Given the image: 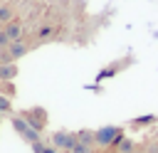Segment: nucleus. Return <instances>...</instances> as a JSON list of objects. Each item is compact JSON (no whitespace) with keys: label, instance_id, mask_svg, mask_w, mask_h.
Instances as JSON below:
<instances>
[{"label":"nucleus","instance_id":"2","mask_svg":"<svg viewBox=\"0 0 158 153\" xmlns=\"http://www.w3.org/2000/svg\"><path fill=\"white\" fill-rule=\"evenodd\" d=\"M20 116H22V118H25V121H27V123L35 128V131H40V133H42V131L47 128V123H49V114H47L42 106L22 109V111H20Z\"/></svg>","mask_w":158,"mask_h":153},{"label":"nucleus","instance_id":"16","mask_svg":"<svg viewBox=\"0 0 158 153\" xmlns=\"http://www.w3.org/2000/svg\"><path fill=\"white\" fill-rule=\"evenodd\" d=\"M7 44H10V37L5 32H0V49H7Z\"/></svg>","mask_w":158,"mask_h":153},{"label":"nucleus","instance_id":"11","mask_svg":"<svg viewBox=\"0 0 158 153\" xmlns=\"http://www.w3.org/2000/svg\"><path fill=\"white\" fill-rule=\"evenodd\" d=\"M151 123H156V116H153V114H151V116H141V118H133V121H131V126H133V128L151 126Z\"/></svg>","mask_w":158,"mask_h":153},{"label":"nucleus","instance_id":"4","mask_svg":"<svg viewBox=\"0 0 158 153\" xmlns=\"http://www.w3.org/2000/svg\"><path fill=\"white\" fill-rule=\"evenodd\" d=\"M49 141H52V146H54L57 151L69 153V151L74 148V143H77V133H72V131H54Z\"/></svg>","mask_w":158,"mask_h":153},{"label":"nucleus","instance_id":"14","mask_svg":"<svg viewBox=\"0 0 158 153\" xmlns=\"http://www.w3.org/2000/svg\"><path fill=\"white\" fill-rule=\"evenodd\" d=\"M0 111H2V114H10V111H12V99L5 96V94H0Z\"/></svg>","mask_w":158,"mask_h":153},{"label":"nucleus","instance_id":"10","mask_svg":"<svg viewBox=\"0 0 158 153\" xmlns=\"http://www.w3.org/2000/svg\"><path fill=\"white\" fill-rule=\"evenodd\" d=\"M77 141H79V143H86V146H96L94 131H77Z\"/></svg>","mask_w":158,"mask_h":153},{"label":"nucleus","instance_id":"9","mask_svg":"<svg viewBox=\"0 0 158 153\" xmlns=\"http://www.w3.org/2000/svg\"><path fill=\"white\" fill-rule=\"evenodd\" d=\"M133 151H136V143L131 138H121L116 143V153H133Z\"/></svg>","mask_w":158,"mask_h":153},{"label":"nucleus","instance_id":"12","mask_svg":"<svg viewBox=\"0 0 158 153\" xmlns=\"http://www.w3.org/2000/svg\"><path fill=\"white\" fill-rule=\"evenodd\" d=\"M10 20H12V7L10 5H0V22L7 25Z\"/></svg>","mask_w":158,"mask_h":153},{"label":"nucleus","instance_id":"7","mask_svg":"<svg viewBox=\"0 0 158 153\" xmlns=\"http://www.w3.org/2000/svg\"><path fill=\"white\" fill-rule=\"evenodd\" d=\"M17 64L15 62H0V81H12L17 76Z\"/></svg>","mask_w":158,"mask_h":153},{"label":"nucleus","instance_id":"15","mask_svg":"<svg viewBox=\"0 0 158 153\" xmlns=\"http://www.w3.org/2000/svg\"><path fill=\"white\" fill-rule=\"evenodd\" d=\"M69 153H94V146H86V143H79V141H77Z\"/></svg>","mask_w":158,"mask_h":153},{"label":"nucleus","instance_id":"1","mask_svg":"<svg viewBox=\"0 0 158 153\" xmlns=\"http://www.w3.org/2000/svg\"><path fill=\"white\" fill-rule=\"evenodd\" d=\"M121 138H123V128L121 126H101V128L94 131V141H96L99 148H111Z\"/></svg>","mask_w":158,"mask_h":153},{"label":"nucleus","instance_id":"3","mask_svg":"<svg viewBox=\"0 0 158 153\" xmlns=\"http://www.w3.org/2000/svg\"><path fill=\"white\" fill-rule=\"evenodd\" d=\"M10 123H12L15 133H17L20 138H25L30 146H32V143H37V141H42V138H40V131H35V128H32V126L20 116V114H17V116H12V118H10Z\"/></svg>","mask_w":158,"mask_h":153},{"label":"nucleus","instance_id":"18","mask_svg":"<svg viewBox=\"0 0 158 153\" xmlns=\"http://www.w3.org/2000/svg\"><path fill=\"white\" fill-rule=\"evenodd\" d=\"M133 153H146V151H141V148H136V151H133Z\"/></svg>","mask_w":158,"mask_h":153},{"label":"nucleus","instance_id":"8","mask_svg":"<svg viewBox=\"0 0 158 153\" xmlns=\"http://www.w3.org/2000/svg\"><path fill=\"white\" fill-rule=\"evenodd\" d=\"M2 32L10 37V42H15V39H22V25H20L17 20H10L7 25H2Z\"/></svg>","mask_w":158,"mask_h":153},{"label":"nucleus","instance_id":"19","mask_svg":"<svg viewBox=\"0 0 158 153\" xmlns=\"http://www.w3.org/2000/svg\"><path fill=\"white\" fill-rule=\"evenodd\" d=\"M2 116H5V114H2V111H0V118H2Z\"/></svg>","mask_w":158,"mask_h":153},{"label":"nucleus","instance_id":"13","mask_svg":"<svg viewBox=\"0 0 158 153\" xmlns=\"http://www.w3.org/2000/svg\"><path fill=\"white\" fill-rule=\"evenodd\" d=\"M0 94H5V96H15V84L12 81H0Z\"/></svg>","mask_w":158,"mask_h":153},{"label":"nucleus","instance_id":"17","mask_svg":"<svg viewBox=\"0 0 158 153\" xmlns=\"http://www.w3.org/2000/svg\"><path fill=\"white\" fill-rule=\"evenodd\" d=\"M40 153H59V151H57V148H54V146H44V148H42V151H40Z\"/></svg>","mask_w":158,"mask_h":153},{"label":"nucleus","instance_id":"5","mask_svg":"<svg viewBox=\"0 0 158 153\" xmlns=\"http://www.w3.org/2000/svg\"><path fill=\"white\" fill-rule=\"evenodd\" d=\"M27 52H30V47H27L22 39H15V42H10L7 49H5V62H17V59H22Z\"/></svg>","mask_w":158,"mask_h":153},{"label":"nucleus","instance_id":"20","mask_svg":"<svg viewBox=\"0 0 158 153\" xmlns=\"http://www.w3.org/2000/svg\"><path fill=\"white\" fill-rule=\"evenodd\" d=\"M0 32H2V22H0Z\"/></svg>","mask_w":158,"mask_h":153},{"label":"nucleus","instance_id":"6","mask_svg":"<svg viewBox=\"0 0 158 153\" xmlns=\"http://www.w3.org/2000/svg\"><path fill=\"white\" fill-rule=\"evenodd\" d=\"M128 64H133V57H131V54H128V57H123V59H118L116 64L106 67L104 72H99V76H96V79H106V76H114L116 72H121V69H123V67H128Z\"/></svg>","mask_w":158,"mask_h":153}]
</instances>
